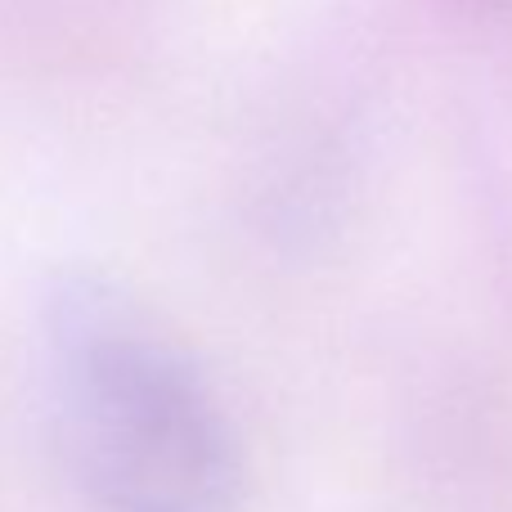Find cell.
Returning a JSON list of instances; mask_svg holds the SVG:
<instances>
[{"label": "cell", "mask_w": 512, "mask_h": 512, "mask_svg": "<svg viewBox=\"0 0 512 512\" xmlns=\"http://www.w3.org/2000/svg\"><path fill=\"white\" fill-rule=\"evenodd\" d=\"M63 450L95 512H234L239 445L198 364L126 292L72 279L45 310Z\"/></svg>", "instance_id": "1"}]
</instances>
